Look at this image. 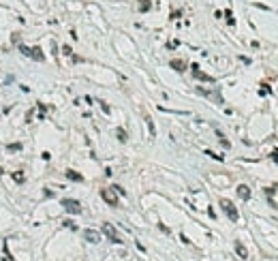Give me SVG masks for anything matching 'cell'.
<instances>
[{
  "label": "cell",
  "instance_id": "cell-1",
  "mask_svg": "<svg viewBox=\"0 0 278 261\" xmlns=\"http://www.w3.org/2000/svg\"><path fill=\"white\" fill-rule=\"evenodd\" d=\"M19 51H22L26 58H32V60H37V62H43V60H45V54H43V49H41V47H28V45H19Z\"/></svg>",
  "mask_w": 278,
  "mask_h": 261
},
{
  "label": "cell",
  "instance_id": "cell-2",
  "mask_svg": "<svg viewBox=\"0 0 278 261\" xmlns=\"http://www.w3.org/2000/svg\"><path fill=\"white\" fill-rule=\"evenodd\" d=\"M220 208H223V212L227 214V218H229L231 223H237V220H240V212H237V208L233 206L229 199H220Z\"/></svg>",
  "mask_w": 278,
  "mask_h": 261
},
{
  "label": "cell",
  "instance_id": "cell-3",
  "mask_svg": "<svg viewBox=\"0 0 278 261\" xmlns=\"http://www.w3.org/2000/svg\"><path fill=\"white\" fill-rule=\"evenodd\" d=\"M103 233L109 238V242H113V244H122L124 240L118 235V231H116V227L111 225V223H103Z\"/></svg>",
  "mask_w": 278,
  "mask_h": 261
},
{
  "label": "cell",
  "instance_id": "cell-4",
  "mask_svg": "<svg viewBox=\"0 0 278 261\" xmlns=\"http://www.w3.org/2000/svg\"><path fill=\"white\" fill-rule=\"evenodd\" d=\"M69 214H81V203L77 201V199H62V203H60Z\"/></svg>",
  "mask_w": 278,
  "mask_h": 261
},
{
  "label": "cell",
  "instance_id": "cell-5",
  "mask_svg": "<svg viewBox=\"0 0 278 261\" xmlns=\"http://www.w3.org/2000/svg\"><path fill=\"white\" fill-rule=\"evenodd\" d=\"M101 197L107 206H118V197H116L113 188H101Z\"/></svg>",
  "mask_w": 278,
  "mask_h": 261
},
{
  "label": "cell",
  "instance_id": "cell-6",
  "mask_svg": "<svg viewBox=\"0 0 278 261\" xmlns=\"http://www.w3.org/2000/svg\"><path fill=\"white\" fill-rule=\"evenodd\" d=\"M190 69H193V75H195V79H201V82H214V77H212V75H205L203 71H199V66H197V64H193Z\"/></svg>",
  "mask_w": 278,
  "mask_h": 261
},
{
  "label": "cell",
  "instance_id": "cell-7",
  "mask_svg": "<svg viewBox=\"0 0 278 261\" xmlns=\"http://www.w3.org/2000/svg\"><path fill=\"white\" fill-rule=\"evenodd\" d=\"M84 238H86L88 242H92V244L101 242V233H98V231H94V229H84Z\"/></svg>",
  "mask_w": 278,
  "mask_h": 261
},
{
  "label": "cell",
  "instance_id": "cell-8",
  "mask_svg": "<svg viewBox=\"0 0 278 261\" xmlns=\"http://www.w3.org/2000/svg\"><path fill=\"white\" fill-rule=\"evenodd\" d=\"M235 253H237L242 259H248V251H246V246H244L240 240H235Z\"/></svg>",
  "mask_w": 278,
  "mask_h": 261
},
{
  "label": "cell",
  "instance_id": "cell-9",
  "mask_svg": "<svg viewBox=\"0 0 278 261\" xmlns=\"http://www.w3.org/2000/svg\"><path fill=\"white\" fill-rule=\"evenodd\" d=\"M64 175H66L69 180H73V182H84V175L77 174L75 169H66V171H64Z\"/></svg>",
  "mask_w": 278,
  "mask_h": 261
},
{
  "label": "cell",
  "instance_id": "cell-10",
  "mask_svg": "<svg viewBox=\"0 0 278 261\" xmlns=\"http://www.w3.org/2000/svg\"><path fill=\"white\" fill-rule=\"evenodd\" d=\"M169 66H171L173 71H178V73H184V71H186V64L182 62V60H171V62H169Z\"/></svg>",
  "mask_w": 278,
  "mask_h": 261
},
{
  "label": "cell",
  "instance_id": "cell-11",
  "mask_svg": "<svg viewBox=\"0 0 278 261\" xmlns=\"http://www.w3.org/2000/svg\"><path fill=\"white\" fill-rule=\"evenodd\" d=\"M237 195H240L242 199H250V188H248L246 184H240V186H237Z\"/></svg>",
  "mask_w": 278,
  "mask_h": 261
},
{
  "label": "cell",
  "instance_id": "cell-12",
  "mask_svg": "<svg viewBox=\"0 0 278 261\" xmlns=\"http://www.w3.org/2000/svg\"><path fill=\"white\" fill-rule=\"evenodd\" d=\"M11 178H13L17 184H24V182H26V175L22 174V171H13V174H11Z\"/></svg>",
  "mask_w": 278,
  "mask_h": 261
},
{
  "label": "cell",
  "instance_id": "cell-13",
  "mask_svg": "<svg viewBox=\"0 0 278 261\" xmlns=\"http://www.w3.org/2000/svg\"><path fill=\"white\" fill-rule=\"evenodd\" d=\"M152 9V2L150 0H139V11L141 13H145V11H150Z\"/></svg>",
  "mask_w": 278,
  "mask_h": 261
},
{
  "label": "cell",
  "instance_id": "cell-14",
  "mask_svg": "<svg viewBox=\"0 0 278 261\" xmlns=\"http://www.w3.org/2000/svg\"><path fill=\"white\" fill-rule=\"evenodd\" d=\"M116 135H118V139H120V141H126V133H124V129H118V130H116Z\"/></svg>",
  "mask_w": 278,
  "mask_h": 261
},
{
  "label": "cell",
  "instance_id": "cell-15",
  "mask_svg": "<svg viewBox=\"0 0 278 261\" xmlns=\"http://www.w3.org/2000/svg\"><path fill=\"white\" fill-rule=\"evenodd\" d=\"M205 154H208V156H212V159H216V161H223V154H214L212 150H205Z\"/></svg>",
  "mask_w": 278,
  "mask_h": 261
},
{
  "label": "cell",
  "instance_id": "cell-16",
  "mask_svg": "<svg viewBox=\"0 0 278 261\" xmlns=\"http://www.w3.org/2000/svg\"><path fill=\"white\" fill-rule=\"evenodd\" d=\"M17 150H22V143H11L9 146V152H17Z\"/></svg>",
  "mask_w": 278,
  "mask_h": 261
},
{
  "label": "cell",
  "instance_id": "cell-17",
  "mask_svg": "<svg viewBox=\"0 0 278 261\" xmlns=\"http://www.w3.org/2000/svg\"><path fill=\"white\" fill-rule=\"evenodd\" d=\"M62 54H64V56H73V49H71L69 45H64V47H62Z\"/></svg>",
  "mask_w": 278,
  "mask_h": 261
},
{
  "label": "cell",
  "instance_id": "cell-18",
  "mask_svg": "<svg viewBox=\"0 0 278 261\" xmlns=\"http://www.w3.org/2000/svg\"><path fill=\"white\" fill-rule=\"evenodd\" d=\"M225 15H227V22H229V24H235V19H233V15H231V11H225Z\"/></svg>",
  "mask_w": 278,
  "mask_h": 261
},
{
  "label": "cell",
  "instance_id": "cell-19",
  "mask_svg": "<svg viewBox=\"0 0 278 261\" xmlns=\"http://www.w3.org/2000/svg\"><path fill=\"white\" fill-rule=\"evenodd\" d=\"M111 188H113V191H116V193H120V195H126V191H124V188H122V186H111Z\"/></svg>",
  "mask_w": 278,
  "mask_h": 261
},
{
  "label": "cell",
  "instance_id": "cell-20",
  "mask_svg": "<svg viewBox=\"0 0 278 261\" xmlns=\"http://www.w3.org/2000/svg\"><path fill=\"white\" fill-rule=\"evenodd\" d=\"M101 107H103V111H105V114H109V105H107V103H103V101H101Z\"/></svg>",
  "mask_w": 278,
  "mask_h": 261
},
{
  "label": "cell",
  "instance_id": "cell-21",
  "mask_svg": "<svg viewBox=\"0 0 278 261\" xmlns=\"http://www.w3.org/2000/svg\"><path fill=\"white\" fill-rule=\"evenodd\" d=\"M272 154H274V159H278V150H274V152H272Z\"/></svg>",
  "mask_w": 278,
  "mask_h": 261
}]
</instances>
